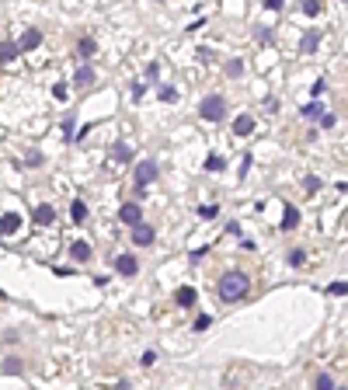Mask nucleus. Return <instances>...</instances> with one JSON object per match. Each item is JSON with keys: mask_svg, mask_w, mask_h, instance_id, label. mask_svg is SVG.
Returning <instances> with one entry per match:
<instances>
[{"mask_svg": "<svg viewBox=\"0 0 348 390\" xmlns=\"http://www.w3.org/2000/svg\"><path fill=\"white\" fill-rule=\"evenodd\" d=\"M317 11H320V0H303V14H310V18H313Z\"/></svg>", "mask_w": 348, "mask_h": 390, "instance_id": "obj_23", "label": "nucleus"}, {"mask_svg": "<svg viewBox=\"0 0 348 390\" xmlns=\"http://www.w3.org/2000/svg\"><path fill=\"white\" fill-rule=\"evenodd\" d=\"M240 74H244V63H240V60H230V63H226V77H240Z\"/></svg>", "mask_w": 348, "mask_h": 390, "instance_id": "obj_17", "label": "nucleus"}, {"mask_svg": "<svg viewBox=\"0 0 348 390\" xmlns=\"http://www.w3.org/2000/svg\"><path fill=\"white\" fill-rule=\"evenodd\" d=\"M39 42H42V35H39V32H32V28H28V32H25V35H21V42H18V49H25V53H28V49H35V46H39Z\"/></svg>", "mask_w": 348, "mask_h": 390, "instance_id": "obj_10", "label": "nucleus"}, {"mask_svg": "<svg viewBox=\"0 0 348 390\" xmlns=\"http://www.w3.org/2000/svg\"><path fill=\"white\" fill-rule=\"evenodd\" d=\"M160 98H164V101H178V91H174L171 84H164V87H160Z\"/></svg>", "mask_w": 348, "mask_h": 390, "instance_id": "obj_22", "label": "nucleus"}, {"mask_svg": "<svg viewBox=\"0 0 348 390\" xmlns=\"http://www.w3.org/2000/svg\"><path fill=\"white\" fill-rule=\"evenodd\" d=\"M174 300H178L181 307H192V303H195V289H192V286H181V289L174 293Z\"/></svg>", "mask_w": 348, "mask_h": 390, "instance_id": "obj_12", "label": "nucleus"}, {"mask_svg": "<svg viewBox=\"0 0 348 390\" xmlns=\"http://www.w3.org/2000/svg\"><path fill=\"white\" fill-rule=\"evenodd\" d=\"M70 254H73L77 261H87V258H91V244H84V240H77V244L70 247Z\"/></svg>", "mask_w": 348, "mask_h": 390, "instance_id": "obj_14", "label": "nucleus"}, {"mask_svg": "<svg viewBox=\"0 0 348 390\" xmlns=\"http://www.w3.org/2000/svg\"><path fill=\"white\" fill-rule=\"evenodd\" d=\"M251 129H254V119H251V115H237V119H233V133H237V136H247Z\"/></svg>", "mask_w": 348, "mask_h": 390, "instance_id": "obj_6", "label": "nucleus"}, {"mask_svg": "<svg viewBox=\"0 0 348 390\" xmlns=\"http://www.w3.org/2000/svg\"><path fill=\"white\" fill-rule=\"evenodd\" d=\"M4 373L18 376V373H21V359H7V362H4Z\"/></svg>", "mask_w": 348, "mask_h": 390, "instance_id": "obj_21", "label": "nucleus"}, {"mask_svg": "<svg viewBox=\"0 0 348 390\" xmlns=\"http://www.w3.org/2000/svg\"><path fill=\"white\" fill-rule=\"evenodd\" d=\"M265 7H268V11H278V7H282V0H265Z\"/></svg>", "mask_w": 348, "mask_h": 390, "instance_id": "obj_33", "label": "nucleus"}, {"mask_svg": "<svg viewBox=\"0 0 348 390\" xmlns=\"http://www.w3.org/2000/svg\"><path fill=\"white\" fill-rule=\"evenodd\" d=\"M115 160H122V164H126V160H133V150H129L126 143H119V147H115Z\"/></svg>", "mask_w": 348, "mask_h": 390, "instance_id": "obj_19", "label": "nucleus"}, {"mask_svg": "<svg viewBox=\"0 0 348 390\" xmlns=\"http://www.w3.org/2000/svg\"><path fill=\"white\" fill-rule=\"evenodd\" d=\"M73 84H77V87H91V84H94V70H91V67H80V70L73 74Z\"/></svg>", "mask_w": 348, "mask_h": 390, "instance_id": "obj_9", "label": "nucleus"}, {"mask_svg": "<svg viewBox=\"0 0 348 390\" xmlns=\"http://www.w3.org/2000/svg\"><path fill=\"white\" fill-rule=\"evenodd\" d=\"M70 216H73V223H80V220L87 216V209H84V202H73V206H70Z\"/></svg>", "mask_w": 348, "mask_h": 390, "instance_id": "obj_18", "label": "nucleus"}, {"mask_svg": "<svg viewBox=\"0 0 348 390\" xmlns=\"http://www.w3.org/2000/svg\"><path fill=\"white\" fill-rule=\"evenodd\" d=\"M320 112H324V108H320L317 101H310V105H303V115H306V119H317Z\"/></svg>", "mask_w": 348, "mask_h": 390, "instance_id": "obj_20", "label": "nucleus"}, {"mask_svg": "<svg viewBox=\"0 0 348 390\" xmlns=\"http://www.w3.org/2000/svg\"><path fill=\"white\" fill-rule=\"evenodd\" d=\"M18 56V46L14 42H0V63H11Z\"/></svg>", "mask_w": 348, "mask_h": 390, "instance_id": "obj_15", "label": "nucleus"}, {"mask_svg": "<svg viewBox=\"0 0 348 390\" xmlns=\"http://www.w3.org/2000/svg\"><path fill=\"white\" fill-rule=\"evenodd\" d=\"M53 220H56V209H53V206H39V209H35V223H39V227H49Z\"/></svg>", "mask_w": 348, "mask_h": 390, "instance_id": "obj_7", "label": "nucleus"}, {"mask_svg": "<svg viewBox=\"0 0 348 390\" xmlns=\"http://www.w3.org/2000/svg\"><path fill=\"white\" fill-rule=\"evenodd\" d=\"M53 94H56L60 101H67V84H56V87H53Z\"/></svg>", "mask_w": 348, "mask_h": 390, "instance_id": "obj_30", "label": "nucleus"}, {"mask_svg": "<svg viewBox=\"0 0 348 390\" xmlns=\"http://www.w3.org/2000/svg\"><path fill=\"white\" fill-rule=\"evenodd\" d=\"M119 216H122V223H139V216H143V213H139V206H136V202H126Z\"/></svg>", "mask_w": 348, "mask_h": 390, "instance_id": "obj_8", "label": "nucleus"}, {"mask_svg": "<svg viewBox=\"0 0 348 390\" xmlns=\"http://www.w3.org/2000/svg\"><path fill=\"white\" fill-rule=\"evenodd\" d=\"M77 49H80V56H94L98 42H94V39H80V42H77Z\"/></svg>", "mask_w": 348, "mask_h": 390, "instance_id": "obj_16", "label": "nucleus"}, {"mask_svg": "<svg viewBox=\"0 0 348 390\" xmlns=\"http://www.w3.org/2000/svg\"><path fill=\"white\" fill-rule=\"evenodd\" d=\"M303 261H306V254H303V251H292V254H289V265H296V268H299Z\"/></svg>", "mask_w": 348, "mask_h": 390, "instance_id": "obj_27", "label": "nucleus"}, {"mask_svg": "<svg viewBox=\"0 0 348 390\" xmlns=\"http://www.w3.org/2000/svg\"><path fill=\"white\" fill-rule=\"evenodd\" d=\"M0 300H4V293H0Z\"/></svg>", "mask_w": 348, "mask_h": 390, "instance_id": "obj_34", "label": "nucleus"}, {"mask_svg": "<svg viewBox=\"0 0 348 390\" xmlns=\"http://www.w3.org/2000/svg\"><path fill=\"white\" fill-rule=\"evenodd\" d=\"M327 293H331V296H345L348 286H345V282H331V286H327Z\"/></svg>", "mask_w": 348, "mask_h": 390, "instance_id": "obj_24", "label": "nucleus"}, {"mask_svg": "<svg viewBox=\"0 0 348 390\" xmlns=\"http://www.w3.org/2000/svg\"><path fill=\"white\" fill-rule=\"evenodd\" d=\"M206 167H209V171H219V167H223V160H219V157H209Z\"/></svg>", "mask_w": 348, "mask_h": 390, "instance_id": "obj_31", "label": "nucleus"}, {"mask_svg": "<svg viewBox=\"0 0 348 390\" xmlns=\"http://www.w3.org/2000/svg\"><path fill=\"white\" fill-rule=\"evenodd\" d=\"M153 178H157V164H153V160H143L136 167V185L143 188V185H150Z\"/></svg>", "mask_w": 348, "mask_h": 390, "instance_id": "obj_3", "label": "nucleus"}, {"mask_svg": "<svg viewBox=\"0 0 348 390\" xmlns=\"http://www.w3.org/2000/svg\"><path fill=\"white\" fill-rule=\"evenodd\" d=\"M223 108H226L223 98H219V94H209L206 101H202V108H199V115L209 119V122H219V119H223Z\"/></svg>", "mask_w": 348, "mask_h": 390, "instance_id": "obj_2", "label": "nucleus"}, {"mask_svg": "<svg viewBox=\"0 0 348 390\" xmlns=\"http://www.w3.org/2000/svg\"><path fill=\"white\" fill-rule=\"evenodd\" d=\"M247 289H251V282H247V275H244V272H226V275L219 279V300H223V303L244 300V296H247Z\"/></svg>", "mask_w": 348, "mask_h": 390, "instance_id": "obj_1", "label": "nucleus"}, {"mask_svg": "<svg viewBox=\"0 0 348 390\" xmlns=\"http://www.w3.org/2000/svg\"><path fill=\"white\" fill-rule=\"evenodd\" d=\"M143 94H146V87H143V84H133V98H136V101H139Z\"/></svg>", "mask_w": 348, "mask_h": 390, "instance_id": "obj_32", "label": "nucleus"}, {"mask_svg": "<svg viewBox=\"0 0 348 390\" xmlns=\"http://www.w3.org/2000/svg\"><path fill=\"white\" fill-rule=\"evenodd\" d=\"M18 227H21V216H18V213H4V216H0V234H18Z\"/></svg>", "mask_w": 348, "mask_h": 390, "instance_id": "obj_4", "label": "nucleus"}, {"mask_svg": "<svg viewBox=\"0 0 348 390\" xmlns=\"http://www.w3.org/2000/svg\"><path fill=\"white\" fill-rule=\"evenodd\" d=\"M303 49H306V53H313V49H317V32H310V35L303 39Z\"/></svg>", "mask_w": 348, "mask_h": 390, "instance_id": "obj_25", "label": "nucleus"}, {"mask_svg": "<svg viewBox=\"0 0 348 390\" xmlns=\"http://www.w3.org/2000/svg\"><path fill=\"white\" fill-rule=\"evenodd\" d=\"M136 230H133V244H139V247H146V244H153V230L150 227H143V223H133Z\"/></svg>", "mask_w": 348, "mask_h": 390, "instance_id": "obj_5", "label": "nucleus"}, {"mask_svg": "<svg viewBox=\"0 0 348 390\" xmlns=\"http://www.w3.org/2000/svg\"><path fill=\"white\" fill-rule=\"evenodd\" d=\"M299 223V213L292 209V206H285V213H282V230H292Z\"/></svg>", "mask_w": 348, "mask_h": 390, "instance_id": "obj_13", "label": "nucleus"}, {"mask_svg": "<svg viewBox=\"0 0 348 390\" xmlns=\"http://www.w3.org/2000/svg\"><path fill=\"white\" fill-rule=\"evenodd\" d=\"M317 387H320V390H331V387H334V380H331V376H317Z\"/></svg>", "mask_w": 348, "mask_h": 390, "instance_id": "obj_29", "label": "nucleus"}, {"mask_svg": "<svg viewBox=\"0 0 348 390\" xmlns=\"http://www.w3.org/2000/svg\"><path fill=\"white\" fill-rule=\"evenodd\" d=\"M115 268H119L122 275H136V258H133V254H122V258L115 261Z\"/></svg>", "mask_w": 348, "mask_h": 390, "instance_id": "obj_11", "label": "nucleus"}, {"mask_svg": "<svg viewBox=\"0 0 348 390\" xmlns=\"http://www.w3.org/2000/svg\"><path fill=\"white\" fill-rule=\"evenodd\" d=\"M63 133H67V140H73V115L63 119Z\"/></svg>", "mask_w": 348, "mask_h": 390, "instance_id": "obj_28", "label": "nucleus"}, {"mask_svg": "<svg viewBox=\"0 0 348 390\" xmlns=\"http://www.w3.org/2000/svg\"><path fill=\"white\" fill-rule=\"evenodd\" d=\"M320 115H324V112H320ZM334 122H338V115H331V112L320 119V126H324V129H334Z\"/></svg>", "mask_w": 348, "mask_h": 390, "instance_id": "obj_26", "label": "nucleus"}]
</instances>
